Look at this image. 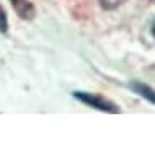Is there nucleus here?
Wrapping results in <instances>:
<instances>
[{
	"label": "nucleus",
	"mask_w": 155,
	"mask_h": 155,
	"mask_svg": "<svg viewBox=\"0 0 155 155\" xmlns=\"http://www.w3.org/2000/svg\"><path fill=\"white\" fill-rule=\"evenodd\" d=\"M7 31H8V18L3 7L0 5V33H7Z\"/></svg>",
	"instance_id": "5"
},
{
	"label": "nucleus",
	"mask_w": 155,
	"mask_h": 155,
	"mask_svg": "<svg viewBox=\"0 0 155 155\" xmlns=\"http://www.w3.org/2000/svg\"><path fill=\"white\" fill-rule=\"evenodd\" d=\"M74 98L78 100L80 103H83L85 106H90L96 111L101 113H108V114H119L121 108L116 104L114 101L104 98L103 95L98 93H91V91H74Z\"/></svg>",
	"instance_id": "1"
},
{
	"label": "nucleus",
	"mask_w": 155,
	"mask_h": 155,
	"mask_svg": "<svg viewBox=\"0 0 155 155\" xmlns=\"http://www.w3.org/2000/svg\"><path fill=\"white\" fill-rule=\"evenodd\" d=\"M12 5H13L16 15L23 20H33L36 15V10L33 7V3L30 0H10Z\"/></svg>",
	"instance_id": "3"
},
{
	"label": "nucleus",
	"mask_w": 155,
	"mask_h": 155,
	"mask_svg": "<svg viewBox=\"0 0 155 155\" xmlns=\"http://www.w3.org/2000/svg\"><path fill=\"white\" fill-rule=\"evenodd\" d=\"M126 2L127 0H100V5L103 10H116L121 5H124Z\"/></svg>",
	"instance_id": "4"
},
{
	"label": "nucleus",
	"mask_w": 155,
	"mask_h": 155,
	"mask_svg": "<svg viewBox=\"0 0 155 155\" xmlns=\"http://www.w3.org/2000/svg\"><path fill=\"white\" fill-rule=\"evenodd\" d=\"M149 2H153V3H155V0H149Z\"/></svg>",
	"instance_id": "7"
},
{
	"label": "nucleus",
	"mask_w": 155,
	"mask_h": 155,
	"mask_svg": "<svg viewBox=\"0 0 155 155\" xmlns=\"http://www.w3.org/2000/svg\"><path fill=\"white\" fill-rule=\"evenodd\" d=\"M150 33H152V36H153V39H155V20L152 21V25H150Z\"/></svg>",
	"instance_id": "6"
},
{
	"label": "nucleus",
	"mask_w": 155,
	"mask_h": 155,
	"mask_svg": "<svg viewBox=\"0 0 155 155\" xmlns=\"http://www.w3.org/2000/svg\"><path fill=\"white\" fill-rule=\"evenodd\" d=\"M129 88H131L136 95H139L140 98H144L145 101L152 103L155 106V88H152L147 83H142V82H131L129 83Z\"/></svg>",
	"instance_id": "2"
}]
</instances>
